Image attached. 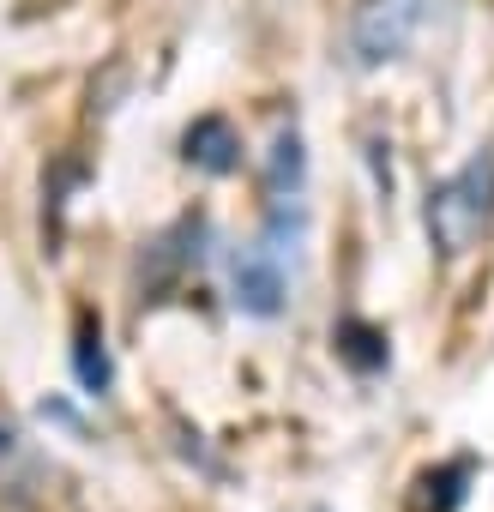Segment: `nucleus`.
<instances>
[{
  "instance_id": "1",
  "label": "nucleus",
  "mask_w": 494,
  "mask_h": 512,
  "mask_svg": "<svg viewBox=\"0 0 494 512\" xmlns=\"http://www.w3.org/2000/svg\"><path fill=\"white\" fill-rule=\"evenodd\" d=\"M494 223V145H482L464 169H452L434 193H428V241L458 260L470 253Z\"/></svg>"
},
{
  "instance_id": "2",
  "label": "nucleus",
  "mask_w": 494,
  "mask_h": 512,
  "mask_svg": "<svg viewBox=\"0 0 494 512\" xmlns=\"http://www.w3.org/2000/svg\"><path fill=\"white\" fill-rule=\"evenodd\" d=\"M422 7H428V0H362L356 19H350L356 61H362V67H380V61L404 55V43H410L416 25H422Z\"/></svg>"
},
{
  "instance_id": "3",
  "label": "nucleus",
  "mask_w": 494,
  "mask_h": 512,
  "mask_svg": "<svg viewBox=\"0 0 494 512\" xmlns=\"http://www.w3.org/2000/svg\"><path fill=\"white\" fill-rule=\"evenodd\" d=\"M284 260H278V247L260 241L254 253H241L235 260V308L241 314H254V320H272L284 308Z\"/></svg>"
},
{
  "instance_id": "5",
  "label": "nucleus",
  "mask_w": 494,
  "mask_h": 512,
  "mask_svg": "<svg viewBox=\"0 0 494 512\" xmlns=\"http://www.w3.org/2000/svg\"><path fill=\"white\" fill-rule=\"evenodd\" d=\"M332 344H338V356H344L350 368H362V374L386 362V338H380L374 326H362V320H344V326L332 332Z\"/></svg>"
},
{
  "instance_id": "7",
  "label": "nucleus",
  "mask_w": 494,
  "mask_h": 512,
  "mask_svg": "<svg viewBox=\"0 0 494 512\" xmlns=\"http://www.w3.org/2000/svg\"><path fill=\"white\" fill-rule=\"evenodd\" d=\"M464 476H470L464 458L428 470V476H422V506H428V512H458V500H464Z\"/></svg>"
},
{
  "instance_id": "6",
  "label": "nucleus",
  "mask_w": 494,
  "mask_h": 512,
  "mask_svg": "<svg viewBox=\"0 0 494 512\" xmlns=\"http://www.w3.org/2000/svg\"><path fill=\"white\" fill-rule=\"evenodd\" d=\"M73 368H79V380L91 386V392H103L109 386V350H103V326L85 314L79 320V350H73Z\"/></svg>"
},
{
  "instance_id": "4",
  "label": "nucleus",
  "mask_w": 494,
  "mask_h": 512,
  "mask_svg": "<svg viewBox=\"0 0 494 512\" xmlns=\"http://www.w3.org/2000/svg\"><path fill=\"white\" fill-rule=\"evenodd\" d=\"M181 145H187V163H193V169H205V175H229V169L241 163V139H235V127H229V121H217V115L193 121Z\"/></svg>"
}]
</instances>
